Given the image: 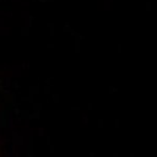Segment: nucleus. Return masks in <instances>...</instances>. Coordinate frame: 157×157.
Masks as SVG:
<instances>
[{
  "label": "nucleus",
  "mask_w": 157,
  "mask_h": 157,
  "mask_svg": "<svg viewBox=\"0 0 157 157\" xmlns=\"http://www.w3.org/2000/svg\"><path fill=\"white\" fill-rule=\"evenodd\" d=\"M102 4L113 5V0H96V6H98V5H102Z\"/></svg>",
  "instance_id": "nucleus-1"
}]
</instances>
